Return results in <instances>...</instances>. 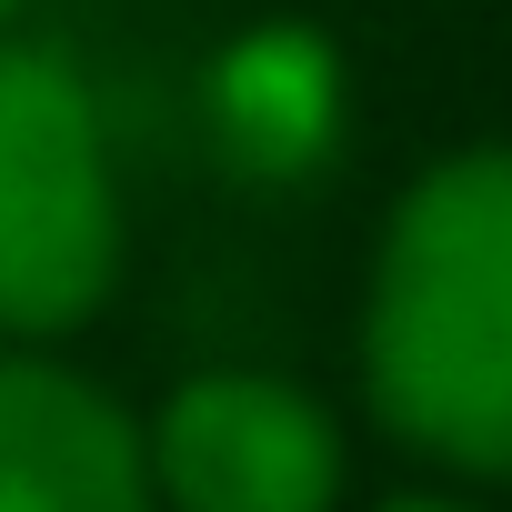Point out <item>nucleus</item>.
I'll use <instances>...</instances> for the list:
<instances>
[{"label":"nucleus","instance_id":"f257e3e1","mask_svg":"<svg viewBox=\"0 0 512 512\" xmlns=\"http://www.w3.org/2000/svg\"><path fill=\"white\" fill-rule=\"evenodd\" d=\"M372 412L462 472H512V151L432 161L372 272Z\"/></svg>","mask_w":512,"mask_h":512},{"label":"nucleus","instance_id":"f03ea898","mask_svg":"<svg viewBox=\"0 0 512 512\" xmlns=\"http://www.w3.org/2000/svg\"><path fill=\"white\" fill-rule=\"evenodd\" d=\"M121 262L101 121L71 61L0 41V332H71Z\"/></svg>","mask_w":512,"mask_h":512},{"label":"nucleus","instance_id":"7ed1b4c3","mask_svg":"<svg viewBox=\"0 0 512 512\" xmlns=\"http://www.w3.org/2000/svg\"><path fill=\"white\" fill-rule=\"evenodd\" d=\"M151 472L181 512H332L342 442L322 402L272 372H201L161 402Z\"/></svg>","mask_w":512,"mask_h":512},{"label":"nucleus","instance_id":"20e7f679","mask_svg":"<svg viewBox=\"0 0 512 512\" xmlns=\"http://www.w3.org/2000/svg\"><path fill=\"white\" fill-rule=\"evenodd\" d=\"M0 512H151V442L101 382L0 352Z\"/></svg>","mask_w":512,"mask_h":512},{"label":"nucleus","instance_id":"39448f33","mask_svg":"<svg viewBox=\"0 0 512 512\" xmlns=\"http://www.w3.org/2000/svg\"><path fill=\"white\" fill-rule=\"evenodd\" d=\"M382 512H472V502H442V492H402V502H382Z\"/></svg>","mask_w":512,"mask_h":512},{"label":"nucleus","instance_id":"423d86ee","mask_svg":"<svg viewBox=\"0 0 512 512\" xmlns=\"http://www.w3.org/2000/svg\"><path fill=\"white\" fill-rule=\"evenodd\" d=\"M0 11H11V0H0Z\"/></svg>","mask_w":512,"mask_h":512}]
</instances>
